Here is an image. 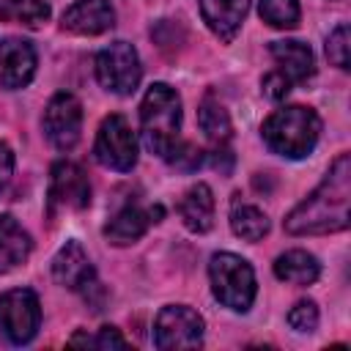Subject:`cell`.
Returning a JSON list of instances; mask_svg holds the SVG:
<instances>
[{
    "label": "cell",
    "mask_w": 351,
    "mask_h": 351,
    "mask_svg": "<svg viewBox=\"0 0 351 351\" xmlns=\"http://www.w3.org/2000/svg\"><path fill=\"white\" fill-rule=\"evenodd\" d=\"M348 200H351V156L340 154L321 178V184L285 217V230L291 236H318V233L346 230Z\"/></svg>",
    "instance_id": "6da1fadb"
},
{
    "label": "cell",
    "mask_w": 351,
    "mask_h": 351,
    "mask_svg": "<svg viewBox=\"0 0 351 351\" xmlns=\"http://www.w3.org/2000/svg\"><path fill=\"white\" fill-rule=\"evenodd\" d=\"M261 134H263V143L285 156V159H302L307 156L315 143H318V134H321V118L315 110L310 107H302V104H291V107H282V110H274L263 126H261Z\"/></svg>",
    "instance_id": "7a4b0ae2"
},
{
    "label": "cell",
    "mask_w": 351,
    "mask_h": 351,
    "mask_svg": "<svg viewBox=\"0 0 351 351\" xmlns=\"http://www.w3.org/2000/svg\"><path fill=\"white\" fill-rule=\"evenodd\" d=\"M140 132L151 154L167 156L181 132V99L167 82H154L140 104Z\"/></svg>",
    "instance_id": "3957f363"
},
{
    "label": "cell",
    "mask_w": 351,
    "mask_h": 351,
    "mask_svg": "<svg viewBox=\"0 0 351 351\" xmlns=\"http://www.w3.org/2000/svg\"><path fill=\"white\" fill-rule=\"evenodd\" d=\"M208 280H211L214 296L236 313H247L250 304L255 302V271L241 255H233V252L211 255Z\"/></svg>",
    "instance_id": "277c9868"
},
{
    "label": "cell",
    "mask_w": 351,
    "mask_h": 351,
    "mask_svg": "<svg viewBox=\"0 0 351 351\" xmlns=\"http://www.w3.org/2000/svg\"><path fill=\"white\" fill-rule=\"evenodd\" d=\"M140 77H143V66L132 44L112 41L96 55V80L110 93H118V96L134 93V88L140 85Z\"/></svg>",
    "instance_id": "5b68a950"
},
{
    "label": "cell",
    "mask_w": 351,
    "mask_h": 351,
    "mask_svg": "<svg viewBox=\"0 0 351 351\" xmlns=\"http://www.w3.org/2000/svg\"><path fill=\"white\" fill-rule=\"evenodd\" d=\"M93 154L99 165L118 170V173H129L137 165V137L123 115H107L101 121L96 132Z\"/></svg>",
    "instance_id": "8992f818"
},
{
    "label": "cell",
    "mask_w": 351,
    "mask_h": 351,
    "mask_svg": "<svg viewBox=\"0 0 351 351\" xmlns=\"http://www.w3.org/2000/svg\"><path fill=\"white\" fill-rule=\"evenodd\" d=\"M41 324V304L30 288H14L0 296V332L22 346L30 343Z\"/></svg>",
    "instance_id": "52a82bcc"
},
{
    "label": "cell",
    "mask_w": 351,
    "mask_h": 351,
    "mask_svg": "<svg viewBox=\"0 0 351 351\" xmlns=\"http://www.w3.org/2000/svg\"><path fill=\"white\" fill-rule=\"evenodd\" d=\"M154 343L162 351L197 348L203 343V318L186 304H167L154 324Z\"/></svg>",
    "instance_id": "ba28073f"
},
{
    "label": "cell",
    "mask_w": 351,
    "mask_h": 351,
    "mask_svg": "<svg viewBox=\"0 0 351 351\" xmlns=\"http://www.w3.org/2000/svg\"><path fill=\"white\" fill-rule=\"evenodd\" d=\"M82 132V104L74 93L60 90L49 99L44 110V134L58 151H69L77 145Z\"/></svg>",
    "instance_id": "9c48e42d"
},
{
    "label": "cell",
    "mask_w": 351,
    "mask_h": 351,
    "mask_svg": "<svg viewBox=\"0 0 351 351\" xmlns=\"http://www.w3.org/2000/svg\"><path fill=\"white\" fill-rule=\"evenodd\" d=\"M49 176H52L49 178V203L52 206H63V208H74V211L88 208L90 184H88L85 170L77 162L60 159V162L52 165Z\"/></svg>",
    "instance_id": "30bf717a"
},
{
    "label": "cell",
    "mask_w": 351,
    "mask_h": 351,
    "mask_svg": "<svg viewBox=\"0 0 351 351\" xmlns=\"http://www.w3.org/2000/svg\"><path fill=\"white\" fill-rule=\"evenodd\" d=\"M36 74V49L22 38H0V88H25Z\"/></svg>",
    "instance_id": "8fae6325"
},
{
    "label": "cell",
    "mask_w": 351,
    "mask_h": 351,
    "mask_svg": "<svg viewBox=\"0 0 351 351\" xmlns=\"http://www.w3.org/2000/svg\"><path fill=\"white\" fill-rule=\"evenodd\" d=\"M52 277H55L58 285H63L69 291H82V288L93 285L96 271H93V263H90L88 252L82 250L80 241L71 239V241H66L55 252V258H52Z\"/></svg>",
    "instance_id": "7c38bea8"
},
{
    "label": "cell",
    "mask_w": 351,
    "mask_h": 351,
    "mask_svg": "<svg viewBox=\"0 0 351 351\" xmlns=\"http://www.w3.org/2000/svg\"><path fill=\"white\" fill-rule=\"evenodd\" d=\"M60 25L77 36H99L115 25V11L107 0H77L63 11Z\"/></svg>",
    "instance_id": "4fadbf2b"
},
{
    "label": "cell",
    "mask_w": 351,
    "mask_h": 351,
    "mask_svg": "<svg viewBox=\"0 0 351 351\" xmlns=\"http://www.w3.org/2000/svg\"><path fill=\"white\" fill-rule=\"evenodd\" d=\"M250 3L252 0H197L203 22L225 44H230L236 38V33L250 11Z\"/></svg>",
    "instance_id": "5bb4252c"
},
{
    "label": "cell",
    "mask_w": 351,
    "mask_h": 351,
    "mask_svg": "<svg viewBox=\"0 0 351 351\" xmlns=\"http://www.w3.org/2000/svg\"><path fill=\"white\" fill-rule=\"evenodd\" d=\"M162 217V208H140V206H123L107 225H104V239L115 247H126V244H134L151 222H159Z\"/></svg>",
    "instance_id": "9a60e30c"
},
{
    "label": "cell",
    "mask_w": 351,
    "mask_h": 351,
    "mask_svg": "<svg viewBox=\"0 0 351 351\" xmlns=\"http://www.w3.org/2000/svg\"><path fill=\"white\" fill-rule=\"evenodd\" d=\"M277 71L293 85V82H304L313 77L315 71V60H313V49L302 41H271L269 47Z\"/></svg>",
    "instance_id": "2e32d148"
},
{
    "label": "cell",
    "mask_w": 351,
    "mask_h": 351,
    "mask_svg": "<svg viewBox=\"0 0 351 351\" xmlns=\"http://www.w3.org/2000/svg\"><path fill=\"white\" fill-rule=\"evenodd\" d=\"M178 214L192 233H206L214 225V195L208 184H195L178 200Z\"/></svg>",
    "instance_id": "e0dca14e"
},
{
    "label": "cell",
    "mask_w": 351,
    "mask_h": 351,
    "mask_svg": "<svg viewBox=\"0 0 351 351\" xmlns=\"http://www.w3.org/2000/svg\"><path fill=\"white\" fill-rule=\"evenodd\" d=\"M30 250H33L30 233L14 217H0V274L25 263Z\"/></svg>",
    "instance_id": "ac0fdd59"
},
{
    "label": "cell",
    "mask_w": 351,
    "mask_h": 351,
    "mask_svg": "<svg viewBox=\"0 0 351 351\" xmlns=\"http://www.w3.org/2000/svg\"><path fill=\"white\" fill-rule=\"evenodd\" d=\"M274 274L291 285H310L318 280L321 263L304 250H288L274 261Z\"/></svg>",
    "instance_id": "d6986e66"
},
{
    "label": "cell",
    "mask_w": 351,
    "mask_h": 351,
    "mask_svg": "<svg viewBox=\"0 0 351 351\" xmlns=\"http://www.w3.org/2000/svg\"><path fill=\"white\" fill-rule=\"evenodd\" d=\"M197 123H200V129H203V134L217 145V148H222L228 140H230V134H233V123H230V115H228V110L208 93L203 101H200V110H197Z\"/></svg>",
    "instance_id": "ffe728a7"
},
{
    "label": "cell",
    "mask_w": 351,
    "mask_h": 351,
    "mask_svg": "<svg viewBox=\"0 0 351 351\" xmlns=\"http://www.w3.org/2000/svg\"><path fill=\"white\" fill-rule=\"evenodd\" d=\"M230 228L244 241H261L269 233V217L258 206L236 200L230 208Z\"/></svg>",
    "instance_id": "44dd1931"
},
{
    "label": "cell",
    "mask_w": 351,
    "mask_h": 351,
    "mask_svg": "<svg viewBox=\"0 0 351 351\" xmlns=\"http://www.w3.org/2000/svg\"><path fill=\"white\" fill-rule=\"evenodd\" d=\"M0 19L25 27H41L49 19V5L44 0H0Z\"/></svg>",
    "instance_id": "7402d4cb"
},
{
    "label": "cell",
    "mask_w": 351,
    "mask_h": 351,
    "mask_svg": "<svg viewBox=\"0 0 351 351\" xmlns=\"http://www.w3.org/2000/svg\"><path fill=\"white\" fill-rule=\"evenodd\" d=\"M258 14L266 25L277 30H291L299 25L302 8H299V0H261Z\"/></svg>",
    "instance_id": "603a6c76"
},
{
    "label": "cell",
    "mask_w": 351,
    "mask_h": 351,
    "mask_svg": "<svg viewBox=\"0 0 351 351\" xmlns=\"http://www.w3.org/2000/svg\"><path fill=\"white\" fill-rule=\"evenodd\" d=\"M326 58L337 69H348L351 63V33L348 25H337L326 38Z\"/></svg>",
    "instance_id": "cb8c5ba5"
},
{
    "label": "cell",
    "mask_w": 351,
    "mask_h": 351,
    "mask_svg": "<svg viewBox=\"0 0 351 351\" xmlns=\"http://www.w3.org/2000/svg\"><path fill=\"white\" fill-rule=\"evenodd\" d=\"M165 162H170L176 170H195V167H200V162H203V151H200L197 145H192V143H181V140H178V143L167 151Z\"/></svg>",
    "instance_id": "d4e9b609"
},
{
    "label": "cell",
    "mask_w": 351,
    "mask_h": 351,
    "mask_svg": "<svg viewBox=\"0 0 351 351\" xmlns=\"http://www.w3.org/2000/svg\"><path fill=\"white\" fill-rule=\"evenodd\" d=\"M288 324L296 332H315V326H318V307H315V302H310V299L296 302L291 307V313H288Z\"/></svg>",
    "instance_id": "484cf974"
},
{
    "label": "cell",
    "mask_w": 351,
    "mask_h": 351,
    "mask_svg": "<svg viewBox=\"0 0 351 351\" xmlns=\"http://www.w3.org/2000/svg\"><path fill=\"white\" fill-rule=\"evenodd\" d=\"M261 88H263V96H266V99H271V101H280V99H285V96H288V90H291V82H288V80H285L280 71H269V74L263 77Z\"/></svg>",
    "instance_id": "4316f807"
},
{
    "label": "cell",
    "mask_w": 351,
    "mask_h": 351,
    "mask_svg": "<svg viewBox=\"0 0 351 351\" xmlns=\"http://www.w3.org/2000/svg\"><path fill=\"white\" fill-rule=\"evenodd\" d=\"M93 348H126V340L121 337V332L115 326H101L96 337H90Z\"/></svg>",
    "instance_id": "83f0119b"
},
{
    "label": "cell",
    "mask_w": 351,
    "mask_h": 351,
    "mask_svg": "<svg viewBox=\"0 0 351 351\" xmlns=\"http://www.w3.org/2000/svg\"><path fill=\"white\" fill-rule=\"evenodd\" d=\"M11 173H14V151L5 143H0V192L8 186Z\"/></svg>",
    "instance_id": "f1b7e54d"
}]
</instances>
